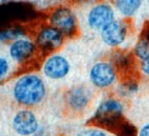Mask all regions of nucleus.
<instances>
[{
	"mask_svg": "<svg viewBox=\"0 0 149 136\" xmlns=\"http://www.w3.org/2000/svg\"><path fill=\"white\" fill-rule=\"evenodd\" d=\"M12 96L22 106L33 107L44 101L46 97V84L36 74H24L13 84Z\"/></svg>",
	"mask_w": 149,
	"mask_h": 136,
	"instance_id": "obj_1",
	"label": "nucleus"
},
{
	"mask_svg": "<svg viewBox=\"0 0 149 136\" xmlns=\"http://www.w3.org/2000/svg\"><path fill=\"white\" fill-rule=\"evenodd\" d=\"M92 122H95L98 126H102L115 134L125 122L123 116V104L114 99L103 101L96 109Z\"/></svg>",
	"mask_w": 149,
	"mask_h": 136,
	"instance_id": "obj_2",
	"label": "nucleus"
},
{
	"mask_svg": "<svg viewBox=\"0 0 149 136\" xmlns=\"http://www.w3.org/2000/svg\"><path fill=\"white\" fill-rule=\"evenodd\" d=\"M12 128L19 136H32L38 132L39 122L32 111L21 109L12 118Z\"/></svg>",
	"mask_w": 149,
	"mask_h": 136,
	"instance_id": "obj_3",
	"label": "nucleus"
},
{
	"mask_svg": "<svg viewBox=\"0 0 149 136\" xmlns=\"http://www.w3.org/2000/svg\"><path fill=\"white\" fill-rule=\"evenodd\" d=\"M92 99V91L87 86L78 85L70 88L65 94V103L73 112H83Z\"/></svg>",
	"mask_w": 149,
	"mask_h": 136,
	"instance_id": "obj_4",
	"label": "nucleus"
},
{
	"mask_svg": "<svg viewBox=\"0 0 149 136\" xmlns=\"http://www.w3.org/2000/svg\"><path fill=\"white\" fill-rule=\"evenodd\" d=\"M116 79L115 68L110 63L100 62L96 63L90 71V80L91 83L100 89H106L114 84Z\"/></svg>",
	"mask_w": 149,
	"mask_h": 136,
	"instance_id": "obj_5",
	"label": "nucleus"
},
{
	"mask_svg": "<svg viewBox=\"0 0 149 136\" xmlns=\"http://www.w3.org/2000/svg\"><path fill=\"white\" fill-rule=\"evenodd\" d=\"M69 71H70V64L68 60L59 55L51 56L50 58L46 60V62L42 66V72L45 74V77L54 80L65 78Z\"/></svg>",
	"mask_w": 149,
	"mask_h": 136,
	"instance_id": "obj_6",
	"label": "nucleus"
},
{
	"mask_svg": "<svg viewBox=\"0 0 149 136\" xmlns=\"http://www.w3.org/2000/svg\"><path fill=\"white\" fill-rule=\"evenodd\" d=\"M51 23L54 28L58 29L62 34L70 35L75 32L77 20L74 13L68 9H58L51 16Z\"/></svg>",
	"mask_w": 149,
	"mask_h": 136,
	"instance_id": "obj_7",
	"label": "nucleus"
},
{
	"mask_svg": "<svg viewBox=\"0 0 149 136\" xmlns=\"http://www.w3.org/2000/svg\"><path fill=\"white\" fill-rule=\"evenodd\" d=\"M113 21L114 12L111 10V7L106 4L95 6L88 13V25L96 29H103Z\"/></svg>",
	"mask_w": 149,
	"mask_h": 136,
	"instance_id": "obj_8",
	"label": "nucleus"
},
{
	"mask_svg": "<svg viewBox=\"0 0 149 136\" xmlns=\"http://www.w3.org/2000/svg\"><path fill=\"white\" fill-rule=\"evenodd\" d=\"M126 36V26L120 21H113L102 29V39L103 41L110 45L116 46L125 40Z\"/></svg>",
	"mask_w": 149,
	"mask_h": 136,
	"instance_id": "obj_9",
	"label": "nucleus"
},
{
	"mask_svg": "<svg viewBox=\"0 0 149 136\" xmlns=\"http://www.w3.org/2000/svg\"><path fill=\"white\" fill-rule=\"evenodd\" d=\"M38 45L45 51H52L61 46L63 43V34L54 27H47L39 33Z\"/></svg>",
	"mask_w": 149,
	"mask_h": 136,
	"instance_id": "obj_10",
	"label": "nucleus"
},
{
	"mask_svg": "<svg viewBox=\"0 0 149 136\" xmlns=\"http://www.w3.org/2000/svg\"><path fill=\"white\" fill-rule=\"evenodd\" d=\"M35 50L34 44L31 40L27 39H19L16 40L10 48V55L11 57L17 62L26 61L27 58L32 56V54Z\"/></svg>",
	"mask_w": 149,
	"mask_h": 136,
	"instance_id": "obj_11",
	"label": "nucleus"
},
{
	"mask_svg": "<svg viewBox=\"0 0 149 136\" xmlns=\"http://www.w3.org/2000/svg\"><path fill=\"white\" fill-rule=\"evenodd\" d=\"M142 0H116L118 10L125 16H131L141 6Z\"/></svg>",
	"mask_w": 149,
	"mask_h": 136,
	"instance_id": "obj_12",
	"label": "nucleus"
},
{
	"mask_svg": "<svg viewBox=\"0 0 149 136\" xmlns=\"http://www.w3.org/2000/svg\"><path fill=\"white\" fill-rule=\"evenodd\" d=\"M135 52H136L137 57L141 58L142 61L149 58V41L143 39V38H141L135 48Z\"/></svg>",
	"mask_w": 149,
	"mask_h": 136,
	"instance_id": "obj_13",
	"label": "nucleus"
},
{
	"mask_svg": "<svg viewBox=\"0 0 149 136\" xmlns=\"http://www.w3.org/2000/svg\"><path fill=\"white\" fill-rule=\"evenodd\" d=\"M77 136H108V134L104 130L97 129V128H88V129H85L77 134Z\"/></svg>",
	"mask_w": 149,
	"mask_h": 136,
	"instance_id": "obj_14",
	"label": "nucleus"
},
{
	"mask_svg": "<svg viewBox=\"0 0 149 136\" xmlns=\"http://www.w3.org/2000/svg\"><path fill=\"white\" fill-rule=\"evenodd\" d=\"M9 71H10L9 62L6 61V58L0 57V80L6 77L7 73H9Z\"/></svg>",
	"mask_w": 149,
	"mask_h": 136,
	"instance_id": "obj_15",
	"label": "nucleus"
},
{
	"mask_svg": "<svg viewBox=\"0 0 149 136\" xmlns=\"http://www.w3.org/2000/svg\"><path fill=\"white\" fill-rule=\"evenodd\" d=\"M141 69H142V72L147 75H149V58L144 60V61H142V64H141Z\"/></svg>",
	"mask_w": 149,
	"mask_h": 136,
	"instance_id": "obj_16",
	"label": "nucleus"
},
{
	"mask_svg": "<svg viewBox=\"0 0 149 136\" xmlns=\"http://www.w3.org/2000/svg\"><path fill=\"white\" fill-rule=\"evenodd\" d=\"M137 136H149V124H146L144 126H142V129L138 131Z\"/></svg>",
	"mask_w": 149,
	"mask_h": 136,
	"instance_id": "obj_17",
	"label": "nucleus"
},
{
	"mask_svg": "<svg viewBox=\"0 0 149 136\" xmlns=\"http://www.w3.org/2000/svg\"><path fill=\"white\" fill-rule=\"evenodd\" d=\"M141 38H143V39H146V40H148V41H149V26H147V27L144 28V31H143V35L141 36Z\"/></svg>",
	"mask_w": 149,
	"mask_h": 136,
	"instance_id": "obj_18",
	"label": "nucleus"
}]
</instances>
